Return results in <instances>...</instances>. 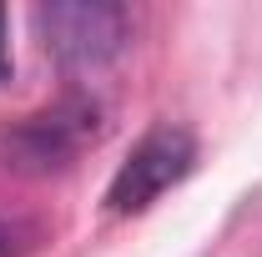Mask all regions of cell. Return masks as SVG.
Masks as SVG:
<instances>
[{
    "label": "cell",
    "instance_id": "6da1fadb",
    "mask_svg": "<svg viewBox=\"0 0 262 257\" xmlns=\"http://www.w3.org/2000/svg\"><path fill=\"white\" fill-rule=\"evenodd\" d=\"M35 31L61 71H101L126 51L131 15L111 0H51L35 10Z\"/></svg>",
    "mask_w": 262,
    "mask_h": 257
},
{
    "label": "cell",
    "instance_id": "7a4b0ae2",
    "mask_svg": "<svg viewBox=\"0 0 262 257\" xmlns=\"http://www.w3.org/2000/svg\"><path fill=\"white\" fill-rule=\"evenodd\" d=\"M96 136H101V106L91 96H61L56 106L26 116L5 136V166L31 172V177H51V172L71 166Z\"/></svg>",
    "mask_w": 262,
    "mask_h": 257
},
{
    "label": "cell",
    "instance_id": "3957f363",
    "mask_svg": "<svg viewBox=\"0 0 262 257\" xmlns=\"http://www.w3.org/2000/svg\"><path fill=\"white\" fill-rule=\"evenodd\" d=\"M196 166V141L192 131L182 126H157L146 131L131 157L116 166L111 187H106V207L116 217H131V212H146L162 192H171L177 182H187V172Z\"/></svg>",
    "mask_w": 262,
    "mask_h": 257
},
{
    "label": "cell",
    "instance_id": "277c9868",
    "mask_svg": "<svg viewBox=\"0 0 262 257\" xmlns=\"http://www.w3.org/2000/svg\"><path fill=\"white\" fill-rule=\"evenodd\" d=\"M0 81H10V46H5V10H0Z\"/></svg>",
    "mask_w": 262,
    "mask_h": 257
},
{
    "label": "cell",
    "instance_id": "5b68a950",
    "mask_svg": "<svg viewBox=\"0 0 262 257\" xmlns=\"http://www.w3.org/2000/svg\"><path fill=\"white\" fill-rule=\"evenodd\" d=\"M20 247H15V227L10 222H0V257H15Z\"/></svg>",
    "mask_w": 262,
    "mask_h": 257
}]
</instances>
